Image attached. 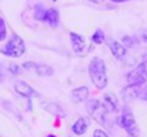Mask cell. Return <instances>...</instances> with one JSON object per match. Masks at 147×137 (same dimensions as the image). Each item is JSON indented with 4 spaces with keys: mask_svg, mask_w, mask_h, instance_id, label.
I'll use <instances>...</instances> for the list:
<instances>
[{
    "mask_svg": "<svg viewBox=\"0 0 147 137\" xmlns=\"http://www.w3.org/2000/svg\"><path fill=\"white\" fill-rule=\"evenodd\" d=\"M147 80V66L146 63L139 64L133 72L127 74V82L130 86H140Z\"/></svg>",
    "mask_w": 147,
    "mask_h": 137,
    "instance_id": "4",
    "label": "cell"
},
{
    "mask_svg": "<svg viewBox=\"0 0 147 137\" xmlns=\"http://www.w3.org/2000/svg\"><path fill=\"white\" fill-rule=\"evenodd\" d=\"M90 1H93V3H101L103 0H90Z\"/></svg>",
    "mask_w": 147,
    "mask_h": 137,
    "instance_id": "24",
    "label": "cell"
},
{
    "mask_svg": "<svg viewBox=\"0 0 147 137\" xmlns=\"http://www.w3.org/2000/svg\"><path fill=\"white\" fill-rule=\"evenodd\" d=\"M1 80H3V77H1V74H0V82H1Z\"/></svg>",
    "mask_w": 147,
    "mask_h": 137,
    "instance_id": "25",
    "label": "cell"
},
{
    "mask_svg": "<svg viewBox=\"0 0 147 137\" xmlns=\"http://www.w3.org/2000/svg\"><path fill=\"white\" fill-rule=\"evenodd\" d=\"M9 69H10V72H11V73H14V74H17V73H19V66H16V64H10V66H9Z\"/></svg>",
    "mask_w": 147,
    "mask_h": 137,
    "instance_id": "20",
    "label": "cell"
},
{
    "mask_svg": "<svg viewBox=\"0 0 147 137\" xmlns=\"http://www.w3.org/2000/svg\"><path fill=\"white\" fill-rule=\"evenodd\" d=\"M87 127H89L87 120H86L84 117H79V119L74 121V124H73V133L77 134V136H82V134L86 133Z\"/></svg>",
    "mask_w": 147,
    "mask_h": 137,
    "instance_id": "12",
    "label": "cell"
},
{
    "mask_svg": "<svg viewBox=\"0 0 147 137\" xmlns=\"http://www.w3.org/2000/svg\"><path fill=\"white\" fill-rule=\"evenodd\" d=\"M136 45H137V42L133 37H130V36H124L123 37V46L124 47H134Z\"/></svg>",
    "mask_w": 147,
    "mask_h": 137,
    "instance_id": "17",
    "label": "cell"
},
{
    "mask_svg": "<svg viewBox=\"0 0 147 137\" xmlns=\"http://www.w3.org/2000/svg\"><path fill=\"white\" fill-rule=\"evenodd\" d=\"M89 97V89L87 87H77L70 93V99L73 103H80V101H84L86 99Z\"/></svg>",
    "mask_w": 147,
    "mask_h": 137,
    "instance_id": "8",
    "label": "cell"
},
{
    "mask_svg": "<svg viewBox=\"0 0 147 137\" xmlns=\"http://www.w3.org/2000/svg\"><path fill=\"white\" fill-rule=\"evenodd\" d=\"M14 90L17 91L20 96L27 97V99H30V97H40V94L37 91L34 90L32 86H29L27 83H24V82H17L14 84Z\"/></svg>",
    "mask_w": 147,
    "mask_h": 137,
    "instance_id": "7",
    "label": "cell"
},
{
    "mask_svg": "<svg viewBox=\"0 0 147 137\" xmlns=\"http://www.w3.org/2000/svg\"><path fill=\"white\" fill-rule=\"evenodd\" d=\"M109 47H110L111 54H113L116 59H123V57H124V54H126V47L121 45V43L113 40V42L109 43Z\"/></svg>",
    "mask_w": 147,
    "mask_h": 137,
    "instance_id": "11",
    "label": "cell"
},
{
    "mask_svg": "<svg viewBox=\"0 0 147 137\" xmlns=\"http://www.w3.org/2000/svg\"><path fill=\"white\" fill-rule=\"evenodd\" d=\"M46 110H49L50 113H53L54 116H59V117H64V111L57 106V104H53V103H46L45 104Z\"/></svg>",
    "mask_w": 147,
    "mask_h": 137,
    "instance_id": "14",
    "label": "cell"
},
{
    "mask_svg": "<svg viewBox=\"0 0 147 137\" xmlns=\"http://www.w3.org/2000/svg\"><path fill=\"white\" fill-rule=\"evenodd\" d=\"M93 136H94V137H109L107 134H106V132H103V130H100V129H97V130H94Z\"/></svg>",
    "mask_w": 147,
    "mask_h": 137,
    "instance_id": "19",
    "label": "cell"
},
{
    "mask_svg": "<svg viewBox=\"0 0 147 137\" xmlns=\"http://www.w3.org/2000/svg\"><path fill=\"white\" fill-rule=\"evenodd\" d=\"M139 97H140L142 100H146L147 101V89L146 90H143L142 93H139Z\"/></svg>",
    "mask_w": 147,
    "mask_h": 137,
    "instance_id": "21",
    "label": "cell"
},
{
    "mask_svg": "<svg viewBox=\"0 0 147 137\" xmlns=\"http://www.w3.org/2000/svg\"><path fill=\"white\" fill-rule=\"evenodd\" d=\"M70 39H71V46H73V50L76 53H82L86 47V43H84V39L77 34V33H70Z\"/></svg>",
    "mask_w": 147,
    "mask_h": 137,
    "instance_id": "10",
    "label": "cell"
},
{
    "mask_svg": "<svg viewBox=\"0 0 147 137\" xmlns=\"http://www.w3.org/2000/svg\"><path fill=\"white\" fill-rule=\"evenodd\" d=\"M89 74L93 82V84L97 89H104L107 86V73H106V64L101 59L94 57L89 64Z\"/></svg>",
    "mask_w": 147,
    "mask_h": 137,
    "instance_id": "1",
    "label": "cell"
},
{
    "mask_svg": "<svg viewBox=\"0 0 147 137\" xmlns=\"http://www.w3.org/2000/svg\"><path fill=\"white\" fill-rule=\"evenodd\" d=\"M6 39V24H4V20L0 17V42Z\"/></svg>",
    "mask_w": 147,
    "mask_h": 137,
    "instance_id": "18",
    "label": "cell"
},
{
    "mask_svg": "<svg viewBox=\"0 0 147 137\" xmlns=\"http://www.w3.org/2000/svg\"><path fill=\"white\" fill-rule=\"evenodd\" d=\"M24 69H29L30 72H34L39 76H51L53 74V69L47 64H42V63H34V61H26L23 64Z\"/></svg>",
    "mask_w": 147,
    "mask_h": 137,
    "instance_id": "6",
    "label": "cell"
},
{
    "mask_svg": "<svg viewBox=\"0 0 147 137\" xmlns=\"http://www.w3.org/2000/svg\"><path fill=\"white\" fill-rule=\"evenodd\" d=\"M92 40H93V43L94 45H101L103 42H104V33L98 29V30H96L94 32V34L92 36Z\"/></svg>",
    "mask_w": 147,
    "mask_h": 137,
    "instance_id": "16",
    "label": "cell"
},
{
    "mask_svg": "<svg viewBox=\"0 0 147 137\" xmlns=\"http://www.w3.org/2000/svg\"><path fill=\"white\" fill-rule=\"evenodd\" d=\"M119 124L131 137L139 136V127H137V123H136V120H134V117H133V114H131L130 110L126 109L123 111V114L119 117Z\"/></svg>",
    "mask_w": 147,
    "mask_h": 137,
    "instance_id": "3",
    "label": "cell"
},
{
    "mask_svg": "<svg viewBox=\"0 0 147 137\" xmlns=\"http://www.w3.org/2000/svg\"><path fill=\"white\" fill-rule=\"evenodd\" d=\"M1 51L6 56H10V57H20L26 51V45H24V42H23V39L20 36L13 34Z\"/></svg>",
    "mask_w": 147,
    "mask_h": 137,
    "instance_id": "2",
    "label": "cell"
},
{
    "mask_svg": "<svg viewBox=\"0 0 147 137\" xmlns=\"http://www.w3.org/2000/svg\"><path fill=\"white\" fill-rule=\"evenodd\" d=\"M142 40L147 43V30H143V32H142Z\"/></svg>",
    "mask_w": 147,
    "mask_h": 137,
    "instance_id": "22",
    "label": "cell"
},
{
    "mask_svg": "<svg viewBox=\"0 0 147 137\" xmlns=\"http://www.w3.org/2000/svg\"><path fill=\"white\" fill-rule=\"evenodd\" d=\"M45 16H46V9H45L42 4H37V6L34 7V17H36L37 20L43 22V20H45Z\"/></svg>",
    "mask_w": 147,
    "mask_h": 137,
    "instance_id": "15",
    "label": "cell"
},
{
    "mask_svg": "<svg viewBox=\"0 0 147 137\" xmlns=\"http://www.w3.org/2000/svg\"><path fill=\"white\" fill-rule=\"evenodd\" d=\"M47 137H56V136H47Z\"/></svg>",
    "mask_w": 147,
    "mask_h": 137,
    "instance_id": "26",
    "label": "cell"
},
{
    "mask_svg": "<svg viewBox=\"0 0 147 137\" xmlns=\"http://www.w3.org/2000/svg\"><path fill=\"white\" fill-rule=\"evenodd\" d=\"M103 99H104L103 104H104V107L107 109V111H114V110H117L119 101H117V97H116L113 93H106Z\"/></svg>",
    "mask_w": 147,
    "mask_h": 137,
    "instance_id": "9",
    "label": "cell"
},
{
    "mask_svg": "<svg viewBox=\"0 0 147 137\" xmlns=\"http://www.w3.org/2000/svg\"><path fill=\"white\" fill-rule=\"evenodd\" d=\"M110 1H114V3H123V1H129V0H110Z\"/></svg>",
    "mask_w": 147,
    "mask_h": 137,
    "instance_id": "23",
    "label": "cell"
},
{
    "mask_svg": "<svg viewBox=\"0 0 147 137\" xmlns=\"http://www.w3.org/2000/svg\"><path fill=\"white\" fill-rule=\"evenodd\" d=\"M87 110L90 111V114L97 120L98 123H104V117H106L107 109L104 107L103 103H100L98 100H90L87 103Z\"/></svg>",
    "mask_w": 147,
    "mask_h": 137,
    "instance_id": "5",
    "label": "cell"
},
{
    "mask_svg": "<svg viewBox=\"0 0 147 137\" xmlns=\"http://www.w3.org/2000/svg\"><path fill=\"white\" fill-rule=\"evenodd\" d=\"M43 22L49 23L50 26H57V24H59V13H57V10H54V9H47Z\"/></svg>",
    "mask_w": 147,
    "mask_h": 137,
    "instance_id": "13",
    "label": "cell"
}]
</instances>
